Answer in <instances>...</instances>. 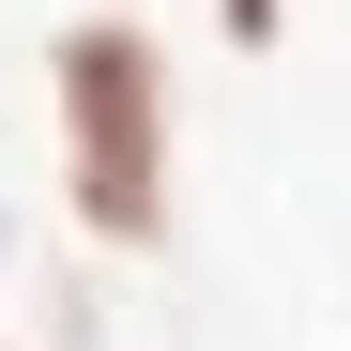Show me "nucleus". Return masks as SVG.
<instances>
[{
	"mask_svg": "<svg viewBox=\"0 0 351 351\" xmlns=\"http://www.w3.org/2000/svg\"><path fill=\"white\" fill-rule=\"evenodd\" d=\"M46 138H62V214L77 245L153 260L184 214V77L153 16H62L46 31Z\"/></svg>",
	"mask_w": 351,
	"mask_h": 351,
	"instance_id": "nucleus-1",
	"label": "nucleus"
},
{
	"mask_svg": "<svg viewBox=\"0 0 351 351\" xmlns=\"http://www.w3.org/2000/svg\"><path fill=\"white\" fill-rule=\"evenodd\" d=\"M214 31H229V46H275V31H290V0H214Z\"/></svg>",
	"mask_w": 351,
	"mask_h": 351,
	"instance_id": "nucleus-2",
	"label": "nucleus"
}]
</instances>
